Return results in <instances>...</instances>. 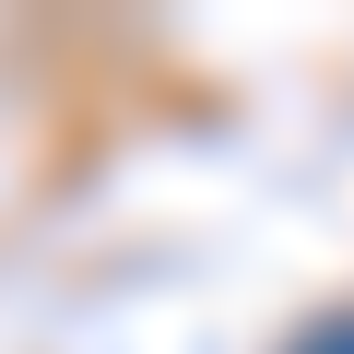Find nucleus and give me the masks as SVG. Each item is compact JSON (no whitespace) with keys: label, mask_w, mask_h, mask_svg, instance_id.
I'll return each instance as SVG.
<instances>
[{"label":"nucleus","mask_w":354,"mask_h":354,"mask_svg":"<svg viewBox=\"0 0 354 354\" xmlns=\"http://www.w3.org/2000/svg\"><path fill=\"white\" fill-rule=\"evenodd\" d=\"M295 354H354V319H319V330H307Z\"/></svg>","instance_id":"1"}]
</instances>
